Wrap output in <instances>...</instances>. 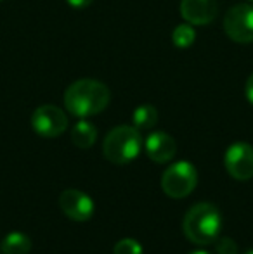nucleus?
<instances>
[{"mask_svg":"<svg viewBox=\"0 0 253 254\" xmlns=\"http://www.w3.org/2000/svg\"><path fill=\"white\" fill-rule=\"evenodd\" d=\"M198 185V170L189 161H177L170 164L162 177V189L169 197L184 199Z\"/></svg>","mask_w":253,"mask_h":254,"instance_id":"4","label":"nucleus"},{"mask_svg":"<svg viewBox=\"0 0 253 254\" xmlns=\"http://www.w3.org/2000/svg\"><path fill=\"white\" fill-rule=\"evenodd\" d=\"M196 40V31L192 28V24H179L172 33V42L175 47L179 49H187L194 44Z\"/></svg>","mask_w":253,"mask_h":254,"instance_id":"14","label":"nucleus"},{"mask_svg":"<svg viewBox=\"0 0 253 254\" xmlns=\"http://www.w3.org/2000/svg\"><path fill=\"white\" fill-rule=\"evenodd\" d=\"M132 121H134V127L139 128V130H149V128H153L158 123V111H156V107L151 106V104L139 106L137 109L134 111Z\"/></svg>","mask_w":253,"mask_h":254,"instance_id":"13","label":"nucleus"},{"mask_svg":"<svg viewBox=\"0 0 253 254\" xmlns=\"http://www.w3.org/2000/svg\"><path fill=\"white\" fill-rule=\"evenodd\" d=\"M142 137L139 133V128L120 125L113 128L106 135L102 142V152L108 161L113 164H127L134 161L141 154Z\"/></svg>","mask_w":253,"mask_h":254,"instance_id":"3","label":"nucleus"},{"mask_svg":"<svg viewBox=\"0 0 253 254\" xmlns=\"http://www.w3.org/2000/svg\"><path fill=\"white\" fill-rule=\"evenodd\" d=\"M66 2H68V5L75 7V9H85V7L90 5L94 0H66Z\"/></svg>","mask_w":253,"mask_h":254,"instance_id":"17","label":"nucleus"},{"mask_svg":"<svg viewBox=\"0 0 253 254\" xmlns=\"http://www.w3.org/2000/svg\"><path fill=\"white\" fill-rule=\"evenodd\" d=\"M245 92H247V99H248V102L253 104V73L248 76V80H247V87H245Z\"/></svg>","mask_w":253,"mask_h":254,"instance_id":"18","label":"nucleus"},{"mask_svg":"<svg viewBox=\"0 0 253 254\" xmlns=\"http://www.w3.org/2000/svg\"><path fill=\"white\" fill-rule=\"evenodd\" d=\"M217 254H238V244L231 237H220L215 241Z\"/></svg>","mask_w":253,"mask_h":254,"instance_id":"16","label":"nucleus"},{"mask_svg":"<svg viewBox=\"0 0 253 254\" xmlns=\"http://www.w3.org/2000/svg\"><path fill=\"white\" fill-rule=\"evenodd\" d=\"M31 128L40 137H59L68 128V116L59 107L52 106V104H45V106H40L33 111V114H31Z\"/></svg>","mask_w":253,"mask_h":254,"instance_id":"6","label":"nucleus"},{"mask_svg":"<svg viewBox=\"0 0 253 254\" xmlns=\"http://www.w3.org/2000/svg\"><path fill=\"white\" fill-rule=\"evenodd\" d=\"M59 207L70 220L87 221L94 214V202L78 189H66L59 195Z\"/></svg>","mask_w":253,"mask_h":254,"instance_id":"8","label":"nucleus"},{"mask_svg":"<svg viewBox=\"0 0 253 254\" xmlns=\"http://www.w3.org/2000/svg\"><path fill=\"white\" fill-rule=\"evenodd\" d=\"M95 138H97V130L90 121L82 120L71 128V142L78 149H90L95 144Z\"/></svg>","mask_w":253,"mask_h":254,"instance_id":"11","label":"nucleus"},{"mask_svg":"<svg viewBox=\"0 0 253 254\" xmlns=\"http://www.w3.org/2000/svg\"><path fill=\"white\" fill-rule=\"evenodd\" d=\"M224 166L234 180H250L253 178V147L247 142L229 145L224 154Z\"/></svg>","mask_w":253,"mask_h":254,"instance_id":"7","label":"nucleus"},{"mask_svg":"<svg viewBox=\"0 0 253 254\" xmlns=\"http://www.w3.org/2000/svg\"><path fill=\"white\" fill-rule=\"evenodd\" d=\"M219 12L217 0H182L180 2V16L189 24L205 26L212 23Z\"/></svg>","mask_w":253,"mask_h":254,"instance_id":"9","label":"nucleus"},{"mask_svg":"<svg viewBox=\"0 0 253 254\" xmlns=\"http://www.w3.org/2000/svg\"><path fill=\"white\" fill-rule=\"evenodd\" d=\"M189 254H210V253H206V251H192Z\"/></svg>","mask_w":253,"mask_h":254,"instance_id":"19","label":"nucleus"},{"mask_svg":"<svg viewBox=\"0 0 253 254\" xmlns=\"http://www.w3.org/2000/svg\"><path fill=\"white\" fill-rule=\"evenodd\" d=\"M224 31L236 44L253 42V5L238 3L231 7L224 16Z\"/></svg>","mask_w":253,"mask_h":254,"instance_id":"5","label":"nucleus"},{"mask_svg":"<svg viewBox=\"0 0 253 254\" xmlns=\"http://www.w3.org/2000/svg\"><path fill=\"white\" fill-rule=\"evenodd\" d=\"M111 92L102 81L84 78L71 83L64 92V106L77 118H88L102 113L108 107Z\"/></svg>","mask_w":253,"mask_h":254,"instance_id":"1","label":"nucleus"},{"mask_svg":"<svg viewBox=\"0 0 253 254\" xmlns=\"http://www.w3.org/2000/svg\"><path fill=\"white\" fill-rule=\"evenodd\" d=\"M113 254H142V246L135 239H122L115 244Z\"/></svg>","mask_w":253,"mask_h":254,"instance_id":"15","label":"nucleus"},{"mask_svg":"<svg viewBox=\"0 0 253 254\" xmlns=\"http://www.w3.org/2000/svg\"><path fill=\"white\" fill-rule=\"evenodd\" d=\"M248 2H252V3H253V0H248Z\"/></svg>","mask_w":253,"mask_h":254,"instance_id":"21","label":"nucleus"},{"mask_svg":"<svg viewBox=\"0 0 253 254\" xmlns=\"http://www.w3.org/2000/svg\"><path fill=\"white\" fill-rule=\"evenodd\" d=\"M222 228V214L212 202H198L186 213L182 232L196 246H208L217 241Z\"/></svg>","mask_w":253,"mask_h":254,"instance_id":"2","label":"nucleus"},{"mask_svg":"<svg viewBox=\"0 0 253 254\" xmlns=\"http://www.w3.org/2000/svg\"><path fill=\"white\" fill-rule=\"evenodd\" d=\"M144 149L151 161H155L158 164H165L175 157L177 144L173 140V137H170L165 131H155V133H151L146 138Z\"/></svg>","mask_w":253,"mask_h":254,"instance_id":"10","label":"nucleus"},{"mask_svg":"<svg viewBox=\"0 0 253 254\" xmlns=\"http://www.w3.org/2000/svg\"><path fill=\"white\" fill-rule=\"evenodd\" d=\"M245 254H253V249H250V251H247V253H245Z\"/></svg>","mask_w":253,"mask_h":254,"instance_id":"20","label":"nucleus"},{"mask_svg":"<svg viewBox=\"0 0 253 254\" xmlns=\"http://www.w3.org/2000/svg\"><path fill=\"white\" fill-rule=\"evenodd\" d=\"M31 249V239L23 232H10L3 237L0 251L3 254H28Z\"/></svg>","mask_w":253,"mask_h":254,"instance_id":"12","label":"nucleus"},{"mask_svg":"<svg viewBox=\"0 0 253 254\" xmlns=\"http://www.w3.org/2000/svg\"><path fill=\"white\" fill-rule=\"evenodd\" d=\"M0 2H3V0H0Z\"/></svg>","mask_w":253,"mask_h":254,"instance_id":"22","label":"nucleus"}]
</instances>
